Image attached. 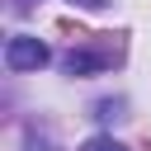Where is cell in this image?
<instances>
[{"mask_svg":"<svg viewBox=\"0 0 151 151\" xmlns=\"http://www.w3.org/2000/svg\"><path fill=\"white\" fill-rule=\"evenodd\" d=\"M47 61H52V52H47L42 38L19 33V38L5 42V66H9V71H38V66H47Z\"/></svg>","mask_w":151,"mask_h":151,"instance_id":"1","label":"cell"},{"mask_svg":"<svg viewBox=\"0 0 151 151\" xmlns=\"http://www.w3.org/2000/svg\"><path fill=\"white\" fill-rule=\"evenodd\" d=\"M109 57H94V52H66V76H90V71H104Z\"/></svg>","mask_w":151,"mask_h":151,"instance_id":"2","label":"cell"},{"mask_svg":"<svg viewBox=\"0 0 151 151\" xmlns=\"http://www.w3.org/2000/svg\"><path fill=\"white\" fill-rule=\"evenodd\" d=\"M80 151H123V146H118L113 137H90V142H85Z\"/></svg>","mask_w":151,"mask_h":151,"instance_id":"3","label":"cell"},{"mask_svg":"<svg viewBox=\"0 0 151 151\" xmlns=\"http://www.w3.org/2000/svg\"><path fill=\"white\" fill-rule=\"evenodd\" d=\"M94 109H99V118L109 123V118H118V109H123V104H118V99H104V104H94Z\"/></svg>","mask_w":151,"mask_h":151,"instance_id":"4","label":"cell"},{"mask_svg":"<svg viewBox=\"0 0 151 151\" xmlns=\"http://www.w3.org/2000/svg\"><path fill=\"white\" fill-rule=\"evenodd\" d=\"M24 151H57V146H52L47 137H28V142H24Z\"/></svg>","mask_w":151,"mask_h":151,"instance_id":"5","label":"cell"}]
</instances>
